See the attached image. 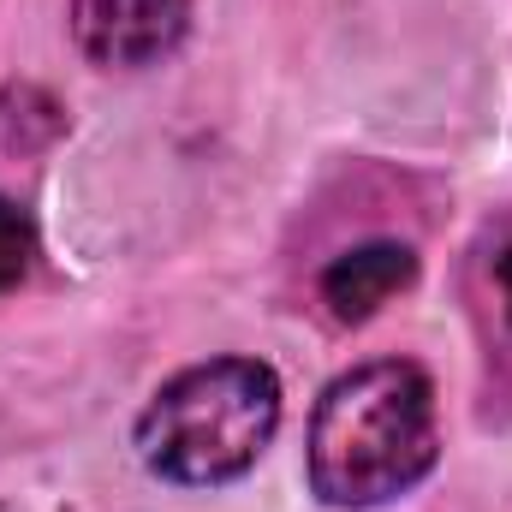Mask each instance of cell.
I'll list each match as a JSON object with an SVG mask.
<instances>
[{"label":"cell","mask_w":512,"mask_h":512,"mask_svg":"<svg viewBox=\"0 0 512 512\" xmlns=\"http://www.w3.org/2000/svg\"><path fill=\"white\" fill-rule=\"evenodd\" d=\"M191 30V0H78L72 36L84 60L108 72H137L167 60Z\"/></svg>","instance_id":"cell-3"},{"label":"cell","mask_w":512,"mask_h":512,"mask_svg":"<svg viewBox=\"0 0 512 512\" xmlns=\"http://www.w3.org/2000/svg\"><path fill=\"white\" fill-rule=\"evenodd\" d=\"M30 256H36V227H30V215H24L12 197H0V292H12V286L30 274Z\"/></svg>","instance_id":"cell-5"},{"label":"cell","mask_w":512,"mask_h":512,"mask_svg":"<svg viewBox=\"0 0 512 512\" xmlns=\"http://www.w3.org/2000/svg\"><path fill=\"white\" fill-rule=\"evenodd\" d=\"M495 274H501V286H507V304H512V251L495 262Z\"/></svg>","instance_id":"cell-6"},{"label":"cell","mask_w":512,"mask_h":512,"mask_svg":"<svg viewBox=\"0 0 512 512\" xmlns=\"http://www.w3.org/2000/svg\"><path fill=\"white\" fill-rule=\"evenodd\" d=\"M280 429V376L256 358H209L155 387L137 417V459L179 489L245 477Z\"/></svg>","instance_id":"cell-2"},{"label":"cell","mask_w":512,"mask_h":512,"mask_svg":"<svg viewBox=\"0 0 512 512\" xmlns=\"http://www.w3.org/2000/svg\"><path fill=\"white\" fill-rule=\"evenodd\" d=\"M435 453V382L411 358H376L328 382L304 441L310 489L340 512H370L411 495L435 471Z\"/></svg>","instance_id":"cell-1"},{"label":"cell","mask_w":512,"mask_h":512,"mask_svg":"<svg viewBox=\"0 0 512 512\" xmlns=\"http://www.w3.org/2000/svg\"><path fill=\"white\" fill-rule=\"evenodd\" d=\"M417 280V256L411 245H393V239H376V245H358V251L334 256L316 280L322 304L334 322H364L376 316L393 292H405Z\"/></svg>","instance_id":"cell-4"}]
</instances>
